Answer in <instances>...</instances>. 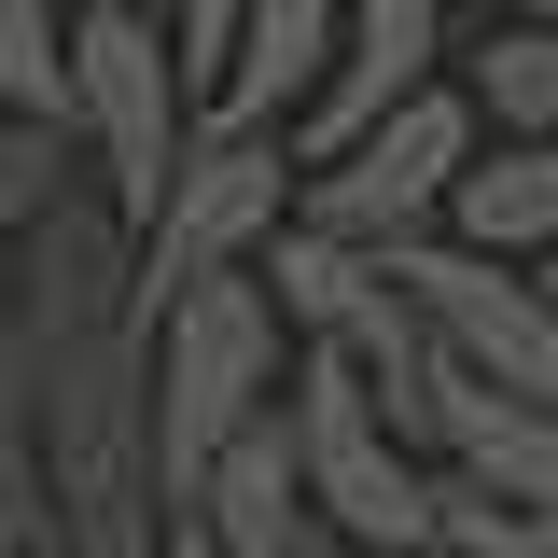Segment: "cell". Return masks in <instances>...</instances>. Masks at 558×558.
I'll use <instances>...</instances> for the list:
<instances>
[{
    "instance_id": "cell-1",
    "label": "cell",
    "mask_w": 558,
    "mask_h": 558,
    "mask_svg": "<svg viewBox=\"0 0 558 558\" xmlns=\"http://www.w3.org/2000/svg\"><path fill=\"white\" fill-rule=\"evenodd\" d=\"M28 447H43V488H57V558H154L168 475H154V336L140 322L43 349Z\"/></svg>"
},
{
    "instance_id": "cell-2",
    "label": "cell",
    "mask_w": 558,
    "mask_h": 558,
    "mask_svg": "<svg viewBox=\"0 0 558 558\" xmlns=\"http://www.w3.org/2000/svg\"><path fill=\"white\" fill-rule=\"evenodd\" d=\"M140 336H154V475H168V517H182L209 488V461L252 418H279V391H293V322H279L266 266H223L196 293H168Z\"/></svg>"
},
{
    "instance_id": "cell-3",
    "label": "cell",
    "mask_w": 558,
    "mask_h": 558,
    "mask_svg": "<svg viewBox=\"0 0 558 558\" xmlns=\"http://www.w3.org/2000/svg\"><path fill=\"white\" fill-rule=\"evenodd\" d=\"M293 461H307V502H322V531L363 558H447V461H418L405 433L377 418L363 391V363L349 349H293Z\"/></svg>"
},
{
    "instance_id": "cell-4",
    "label": "cell",
    "mask_w": 558,
    "mask_h": 558,
    "mask_svg": "<svg viewBox=\"0 0 558 558\" xmlns=\"http://www.w3.org/2000/svg\"><path fill=\"white\" fill-rule=\"evenodd\" d=\"M70 126L98 154V196L154 238V209H168L182 154H196V70L168 43V14H140V0H84L70 14Z\"/></svg>"
},
{
    "instance_id": "cell-5",
    "label": "cell",
    "mask_w": 558,
    "mask_h": 558,
    "mask_svg": "<svg viewBox=\"0 0 558 558\" xmlns=\"http://www.w3.org/2000/svg\"><path fill=\"white\" fill-rule=\"evenodd\" d=\"M475 154H488V112L461 84H418L405 112H377L349 154H322V168L293 182V223H336L363 252H377V238H418V223H447V196H461Z\"/></svg>"
},
{
    "instance_id": "cell-6",
    "label": "cell",
    "mask_w": 558,
    "mask_h": 558,
    "mask_svg": "<svg viewBox=\"0 0 558 558\" xmlns=\"http://www.w3.org/2000/svg\"><path fill=\"white\" fill-rule=\"evenodd\" d=\"M293 182H307V154L279 126H209L196 154H182L168 209H154V238H140V322H154L168 293H196V279L252 266L279 223H293Z\"/></svg>"
},
{
    "instance_id": "cell-7",
    "label": "cell",
    "mask_w": 558,
    "mask_h": 558,
    "mask_svg": "<svg viewBox=\"0 0 558 558\" xmlns=\"http://www.w3.org/2000/svg\"><path fill=\"white\" fill-rule=\"evenodd\" d=\"M377 266H391V293H405L433 336L475 363L488 391H531V405H558V293L531 266H502V252H461L447 223H418V238H377Z\"/></svg>"
},
{
    "instance_id": "cell-8",
    "label": "cell",
    "mask_w": 558,
    "mask_h": 558,
    "mask_svg": "<svg viewBox=\"0 0 558 558\" xmlns=\"http://www.w3.org/2000/svg\"><path fill=\"white\" fill-rule=\"evenodd\" d=\"M0 293H14V336L28 349H84L140 322V223L112 196H57L14 252H0Z\"/></svg>"
},
{
    "instance_id": "cell-9",
    "label": "cell",
    "mask_w": 558,
    "mask_h": 558,
    "mask_svg": "<svg viewBox=\"0 0 558 558\" xmlns=\"http://www.w3.org/2000/svg\"><path fill=\"white\" fill-rule=\"evenodd\" d=\"M418 84H447V0H349L336 84L307 98V126H293V154H307V168H322V154H349V140L377 126V112H405Z\"/></svg>"
},
{
    "instance_id": "cell-10",
    "label": "cell",
    "mask_w": 558,
    "mask_h": 558,
    "mask_svg": "<svg viewBox=\"0 0 558 558\" xmlns=\"http://www.w3.org/2000/svg\"><path fill=\"white\" fill-rule=\"evenodd\" d=\"M336 43H349V0H238V57L209 84L223 126H307V98L336 84Z\"/></svg>"
},
{
    "instance_id": "cell-11",
    "label": "cell",
    "mask_w": 558,
    "mask_h": 558,
    "mask_svg": "<svg viewBox=\"0 0 558 558\" xmlns=\"http://www.w3.org/2000/svg\"><path fill=\"white\" fill-rule=\"evenodd\" d=\"M223 558H322L336 531H322V502H307V461H293V418H252L223 461H209V488L182 502Z\"/></svg>"
},
{
    "instance_id": "cell-12",
    "label": "cell",
    "mask_w": 558,
    "mask_h": 558,
    "mask_svg": "<svg viewBox=\"0 0 558 558\" xmlns=\"http://www.w3.org/2000/svg\"><path fill=\"white\" fill-rule=\"evenodd\" d=\"M447 238L461 252H502V266H545L558 252V140H488L447 196Z\"/></svg>"
},
{
    "instance_id": "cell-13",
    "label": "cell",
    "mask_w": 558,
    "mask_h": 558,
    "mask_svg": "<svg viewBox=\"0 0 558 558\" xmlns=\"http://www.w3.org/2000/svg\"><path fill=\"white\" fill-rule=\"evenodd\" d=\"M447 475H475L488 502H558V405H531V391H461V418H447Z\"/></svg>"
},
{
    "instance_id": "cell-14",
    "label": "cell",
    "mask_w": 558,
    "mask_h": 558,
    "mask_svg": "<svg viewBox=\"0 0 558 558\" xmlns=\"http://www.w3.org/2000/svg\"><path fill=\"white\" fill-rule=\"evenodd\" d=\"M461 98L502 140H558V28H488L475 57H461Z\"/></svg>"
},
{
    "instance_id": "cell-15",
    "label": "cell",
    "mask_w": 558,
    "mask_h": 558,
    "mask_svg": "<svg viewBox=\"0 0 558 558\" xmlns=\"http://www.w3.org/2000/svg\"><path fill=\"white\" fill-rule=\"evenodd\" d=\"M0 112L14 126H70V14L57 0H0Z\"/></svg>"
},
{
    "instance_id": "cell-16",
    "label": "cell",
    "mask_w": 558,
    "mask_h": 558,
    "mask_svg": "<svg viewBox=\"0 0 558 558\" xmlns=\"http://www.w3.org/2000/svg\"><path fill=\"white\" fill-rule=\"evenodd\" d=\"M447 558H558V502H488L475 475H447Z\"/></svg>"
},
{
    "instance_id": "cell-17",
    "label": "cell",
    "mask_w": 558,
    "mask_h": 558,
    "mask_svg": "<svg viewBox=\"0 0 558 558\" xmlns=\"http://www.w3.org/2000/svg\"><path fill=\"white\" fill-rule=\"evenodd\" d=\"M57 196H70V126H14V112H0V252H14Z\"/></svg>"
},
{
    "instance_id": "cell-18",
    "label": "cell",
    "mask_w": 558,
    "mask_h": 558,
    "mask_svg": "<svg viewBox=\"0 0 558 558\" xmlns=\"http://www.w3.org/2000/svg\"><path fill=\"white\" fill-rule=\"evenodd\" d=\"M0 558H57V488L28 433H0Z\"/></svg>"
},
{
    "instance_id": "cell-19",
    "label": "cell",
    "mask_w": 558,
    "mask_h": 558,
    "mask_svg": "<svg viewBox=\"0 0 558 558\" xmlns=\"http://www.w3.org/2000/svg\"><path fill=\"white\" fill-rule=\"evenodd\" d=\"M168 43H182L196 84H223V57H238V0H168Z\"/></svg>"
},
{
    "instance_id": "cell-20",
    "label": "cell",
    "mask_w": 558,
    "mask_h": 558,
    "mask_svg": "<svg viewBox=\"0 0 558 558\" xmlns=\"http://www.w3.org/2000/svg\"><path fill=\"white\" fill-rule=\"evenodd\" d=\"M154 558H223V545H209L196 517H168V531H154Z\"/></svg>"
},
{
    "instance_id": "cell-21",
    "label": "cell",
    "mask_w": 558,
    "mask_h": 558,
    "mask_svg": "<svg viewBox=\"0 0 558 558\" xmlns=\"http://www.w3.org/2000/svg\"><path fill=\"white\" fill-rule=\"evenodd\" d=\"M488 28H558V0H488Z\"/></svg>"
},
{
    "instance_id": "cell-22",
    "label": "cell",
    "mask_w": 558,
    "mask_h": 558,
    "mask_svg": "<svg viewBox=\"0 0 558 558\" xmlns=\"http://www.w3.org/2000/svg\"><path fill=\"white\" fill-rule=\"evenodd\" d=\"M531 279H545V293H558V252H545V266H531Z\"/></svg>"
},
{
    "instance_id": "cell-23",
    "label": "cell",
    "mask_w": 558,
    "mask_h": 558,
    "mask_svg": "<svg viewBox=\"0 0 558 558\" xmlns=\"http://www.w3.org/2000/svg\"><path fill=\"white\" fill-rule=\"evenodd\" d=\"M322 558H363V545H322Z\"/></svg>"
},
{
    "instance_id": "cell-24",
    "label": "cell",
    "mask_w": 558,
    "mask_h": 558,
    "mask_svg": "<svg viewBox=\"0 0 558 558\" xmlns=\"http://www.w3.org/2000/svg\"><path fill=\"white\" fill-rule=\"evenodd\" d=\"M140 14H168V0H140Z\"/></svg>"
}]
</instances>
